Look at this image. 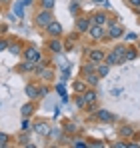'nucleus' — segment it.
I'll return each mask as SVG.
<instances>
[{"mask_svg":"<svg viewBox=\"0 0 140 148\" xmlns=\"http://www.w3.org/2000/svg\"><path fill=\"white\" fill-rule=\"evenodd\" d=\"M24 92H26V96H28L30 100L42 98V94H40V86H38V84H26Z\"/></svg>","mask_w":140,"mask_h":148,"instance_id":"obj_6","label":"nucleus"},{"mask_svg":"<svg viewBox=\"0 0 140 148\" xmlns=\"http://www.w3.org/2000/svg\"><path fill=\"white\" fill-rule=\"evenodd\" d=\"M86 88H88L86 80H76V82H74V92H76V94H82Z\"/></svg>","mask_w":140,"mask_h":148,"instance_id":"obj_19","label":"nucleus"},{"mask_svg":"<svg viewBox=\"0 0 140 148\" xmlns=\"http://www.w3.org/2000/svg\"><path fill=\"white\" fill-rule=\"evenodd\" d=\"M126 146H128L126 142H116V144H114V148H126Z\"/></svg>","mask_w":140,"mask_h":148,"instance_id":"obj_32","label":"nucleus"},{"mask_svg":"<svg viewBox=\"0 0 140 148\" xmlns=\"http://www.w3.org/2000/svg\"><path fill=\"white\" fill-rule=\"evenodd\" d=\"M8 2H10V0H0V4H8Z\"/></svg>","mask_w":140,"mask_h":148,"instance_id":"obj_34","label":"nucleus"},{"mask_svg":"<svg viewBox=\"0 0 140 148\" xmlns=\"http://www.w3.org/2000/svg\"><path fill=\"white\" fill-rule=\"evenodd\" d=\"M34 110H36V108H34V104H32V102H28V104H24L22 108H20V112H22V116H28V118H30V116L34 114Z\"/></svg>","mask_w":140,"mask_h":148,"instance_id":"obj_18","label":"nucleus"},{"mask_svg":"<svg viewBox=\"0 0 140 148\" xmlns=\"http://www.w3.org/2000/svg\"><path fill=\"white\" fill-rule=\"evenodd\" d=\"M126 2H128V6L134 8V10H138V8H140V0H126Z\"/></svg>","mask_w":140,"mask_h":148,"instance_id":"obj_28","label":"nucleus"},{"mask_svg":"<svg viewBox=\"0 0 140 148\" xmlns=\"http://www.w3.org/2000/svg\"><path fill=\"white\" fill-rule=\"evenodd\" d=\"M22 4H24V6H30V4H32V0H22Z\"/></svg>","mask_w":140,"mask_h":148,"instance_id":"obj_33","label":"nucleus"},{"mask_svg":"<svg viewBox=\"0 0 140 148\" xmlns=\"http://www.w3.org/2000/svg\"><path fill=\"white\" fill-rule=\"evenodd\" d=\"M34 130H36L40 136H46L48 132H50V128H48L46 122H36V124H34Z\"/></svg>","mask_w":140,"mask_h":148,"instance_id":"obj_17","label":"nucleus"},{"mask_svg":"<svg viewBox=\"0 0 140 148\" xmlns=\"http://www.w3.org/2000/svg\"><path fill=\"white\" fill-rule=\"evenodd\" d=\"M44 30H46V34L50 36V38H56V36H60V34H62V24H60L58 20H52Z\"/></svg>","mask_w":140,"mask_h":148,"instance_id":"obj_5","label":"nucleus"},{"mask_svg":"<svg viewBox=\"0 0 140 148\" xmlns=\"http://www.w3.org/2000/svg\"><path fill=\"white\" fill-rule=\"evenodd\" d=\"M76 30L78 32H88V28H90V18H76Z\"/></svg>","mask_w":140,"mask_h":148,"instance_id":"obj_12","label":"nucleus"},{"mask_svg":"<svg viewBox=\"0 0 140 148\" xmlns=\"http://www.w3.org/2000/svg\"><path fill=\"white\" fill-rule=\"evenodd\" d=\"M84 80H86V84H88V86H96V84L100 82V76H98L96 72H90V74H86V76H84Z\"/></svg>","mask_w":140,"mask_h":148,"instance_id":"obj_16","label":"nucleus"},{"mask_svg":"<svg viewBox=\"0 0 140 148\" xmlns=\"http://www.w3.org/2000/svg\"><path fill=\"white\" fill-rule=\"evenodd\" d=\"M94 70H96V64H94V62H88V64H84V66H82V70H80V74H82V78H84L86 74L94 72Z\"/></svg>","mask_w":140,"mask_h":148,"instance_id":"obj_21","label":"nucleus"},{"mask_svg":"<svg viewBox=\"0 0 140 148\" xmlns=\"http://www.w3.org/2000/svg\"><path fill=\"white\" fill-rule=\"evenodd\" d=\"M72 2H82V0H72Z\"/></svg>","mask_w":140,"mask_h":148,"instance_id":"obj_35","label":"nucleus"},{"mask_svg":"<svg viewBox=\"0 0 140 148\" xmlns=\"http://www.w3.org/2000/svg\"><path fill=\"white\" fill-rule=\"evenodd\" d=\"M6 48H8V42L0 38V52H2V50H6Z\"/></svg>","mask_w":140,"mask_h":148,"instance_id":"obj_30","label":"nucleus"},{"mask_svg":"<svg viewBox=\"0 0 140 148\" xmlns=\"http://www.w3.org/2000/svg\"><path fill=\"white\" fill-rule=\"evenodd\" d=\"M52 20H54L52 10H44V8H42V10H40L36 16H34V24L38 26V28H46V26L50 24Z\"/></svg>","mask_w":140,"mask_h":148,"instance_id":"obj_2","label":"nucleus"},{"mask_svg":"<svg viewBox=\"0 0 140 148\" xmlns=\"http://www.w3.org/2000/svg\"><path fill=\"white\" fill-rule=\"evenodd\" d=\"M120 136H122L124 140H126V138H132V136H134V128L128 126V124H124V126L120 128Z\"/></svg>","mask_w":140,"mask_h":148,"instance_id":"obj_15","label":"nucleus"},{"mask_svg":"<svg viewBox=\"0 0 140 148\" xmlns=\"http://www.w3.org/2000/svg\"><path fill=\"white\" fill-rule=\"evenodd\" d=\"M48 48H50L52 52H54V54H56V52H62V48H64V46H62V42H60V40H58V36H56V38H50V42H48Z\"/></svg>","mask_w":140,"mask_h":148,"instance_id":"obj_13","label":"nucleus"},{"mask_svg":"<svg viewBox=\"0 0 140 148\" xmlns=\"http://www.w3.org/2000/svg\"><path fill=\"white\" fill-rule=\"evenodd\" d=\"M96 118L100 122H114L116 120V116L112 112H108V110H96Z\"/></svg>","mask_w":140,"mask_h":148,"instance_id":"obj_8","label":"nucleus"},{"mask_svg":"<svg viewBox=\"0 0 140 148\" xmlns=\"http://www.w3.org/2000/svg\"><path fill=\"white\" fill-rule=\"evenodd\" d=\"M82 96H84V100H86V104L96 102V92H94V90H88V88H86V90L82 92Z\"/></svg>","mask_w":140,"mask_h":148,"instance_id":"obj_20","label":"nucleus"},{"mask_svg":"<svg viewBox=\"0 0 140 148\" xmlns=\"http://www.w3.org/2000/svg\"><path fill=\"white\" fill-rule=\"evenodd\" d=\"M88 60L90 62H94V64H100V62H104V52L98 48H94L88 52Z\"/></svg>","mask_w":140,"mask_h":148,"instance_id":"obj_9","label":"nucleus"},{"mask_svg":"<svg viewBox=\"0 0 140 148\" xmlns=\"http://www.w3.org/2000/svg\"><path fill=\"white\" fill-rule=\"evenodd\" d=\"M106 34H108V38L116 40V38H120V36L124 34V26H120V24H110V26H108V30H106Z\"/></svg>","mask_w":140,"mask_h":148,"instance_id":"obj_7","label":"nucleus"},{"mask_svg":"<svg viewBox=\"0 0 140 148\" xmlns=\"http://www.w3.org/2000/svg\"><path fill=\"white\" fill-rule=\"evenodd\" d=\"M34 68H36V62L24 60V62H20V64L16 66V72H20V74H24V72H32Z\"/></svg>","mask_w":140,"mask_h":148,"instance_id":"obj_10","label":"nucleus"},{"mask_svg":"<svg viewBox=\"0 0 140 148\" xmlns=\"http://www.w3.org/2000/svg\"><path fill=\"white\" fill-rule=\"evenodd\" d=\"M22 8H24V4L20 2V4L16 6V14H18V16H22V14H24V12H22Z\"/></svg>","mask_w":140,"mask_h":148,"instance_id":"obj_29","label":"nucleus"},{"mask_svg":"<svg viewBox=\"0 0 140 148\" xmlns=\"http://www.w3.org/2000/svg\"><path fill=\"white\" fill-rule=\"evenodd\" d=\"M108 72H110V66L106 64V62H100V64H96V74L102 78V76H108Z\"/></svg>","mask_w":140,"mask_h":148,"instance_id":"obj_14","label":"nucleus"},{"mask_svg":"<svg viewBox=\"0 0 140 148\" xmlns=\"http://www.w3.org/2000/svg\"><path fill=\"white\" fill-rule=\"evenodd\" d=\"M88 34L92 40H102L106 36V26H100V24H90L88 28Z\"/></svg>","mask_w":140,"mask_h":148,"instance_id":"obj_4","label":"nucleus"},{"mask_svg":"<svg viewBox=\"0 0 140 148\" xmlns=\"http://www.w3.org/2000/svg\"><path fill=\"white\" fill-rule=\"evenodd\" d=\"M8 142H10V136H8L6 132H0V148L8 146Z\"/></svg>","mask_w":140,"mask_h":148,"instance_id":"obj_26","label":"nucleus"},{"mask_svg":"<svg viewBox=\"0 0 140 148\" xmlns=\"http://www.w3.org/2000/svg\"><path fill=\"white\" fill-rule=\"evenodd\" d=\"M74 146L76 148H86V142H80V140H78V142H74Z\"/></svg>","mask_w":140,"mask_h":148,"instance_id":"obj_31","label":"nucleus"},{"mask_svg":"<svg viewBox=\"0 0 140 148\" xmlns=\"http://www.w3.org/2000/svg\"><path fill=\"white\" fill-rule=\"evenodd\" d=\"M124 52H126V46L118 44V46L112 50V52L104 54V62H106L108 66H114V64H120V62H124Z\"/></svg>","mask_w":140,"mask_h":148,"instance_id":"obj_1","label":"nucleus"},{"mask_svg":"<svg viewBox=\"0 0 140 148\" xmlns=\"http://www.w3.org/2000/svg\"><path fill=\"white\" fill-rule=\"evenodd\" d=\"M138 10H140V8H138Z\"/></svg>","mask_w":140,"mask_h":148,"instance_id":"obj_37","label":"nucleus"},{"mask_svg":"<svg viewBox=\"0 0 140 148\" xmlns=\"http://www.w3.org/2000/svg\"><path fill=\"white\" fill-rule=\"evenodd\" d=\"M0 6H2V4H0Z\"/></svg>","mask_w":140,"mask_h":148,"instance_id":"obj_36","label":"nucleus"},{"mask_svg":"<svg viewBox=\"0 0 140 148\" xmlns=\"http://www.w3.org/2000/svg\"><path fill=\"white\" fill-rule=\"evenodd\" d=\"M76 106H78V108H82V110L86 108V100H84L82 94H78V96H76Z\"/></svg>","mask_w":140,"mask_h":148,"instance_id":"obj_27","label":"nucleus"},{"mask_svg":"<svg viewBox=\"0 0 140 148\" xmlns=\"http://www.w3.org/2000/svg\"><path fill=\"white\" fill-rule=\"evenodd\" d=\"M54 4H56V0H40V6H42L44 10H52Z\"/></svg>","mask_w":140,"mask_h":148,"instance_id":"obj_25","label":"nucleus"},{"mask_svg":"<svg viewBox=\"0 0 140 148\" xmlns=\"http://www.w3.org/2000/svg\"><path fill=\"white\" fill-rule=\"evenodd\" d=\"M134 58H136V50L126 48V52H124V62H128V60H134Z\"/></svg>","mask_w":140,"mask_h":148,"instance_id":"obj_23","label":"nucleus"},{"mask_svg":"<svg viewBox=\"0 0 140 148\" xmlns=\"http://www.w3.org/2000/svg\"><path fill=\"white\" fill-rule=\"evenodd\" d=\"M30 128H32V122H30V118H28V116H24L22 124H20V130H22V132H28Z\"/></svg>","mask_w":140,"mask_h":148,"instance_id":"obj_24","label":"nucleus"},{"mask_svg":"<svg viewBox=\"0 0 140 148\" xmlns=\"http://www.w3.org/2000/svg\"><path fill=\"white\" fill-rule=\"evenodd\" d=\"M22 56H24V60H30V62H40L42 60L40 50L34 48V46H28L26 50H22Z\"/></svg>","mask_w":140,"mask_h":148,"instance_id":"obj_3","label":"nucleus"},{"mask_svg":"<svg viewBox=\"0 0 140 148\" xmlns=\"http://www.w3.org/2000/svg\"><path fill=\"white\" fill-rule=\"evenodd\" d=\"M6 50H10V54H16V56L22 54V46L16 44V42H14V44H8V48H6Z\"/></svg>","mask_w":140,"mask_h":148,"instance_id":"obj_22","label":"nucleus"},{"mask_svg":"<svg viewBox=\"0 0 140 148\" xmlns=\"http://www.w3.org/2000/svg\"><path fill=\"white\" fill-rule=\"evenodd\" d=\"M108 22V16H106V12H96L92 18H90V24H100V26H106Z\"/></svg>","mask_w":140,"mask_h":148,"instance_id":"obj_11","label":"nucleus"}]
</instances>
